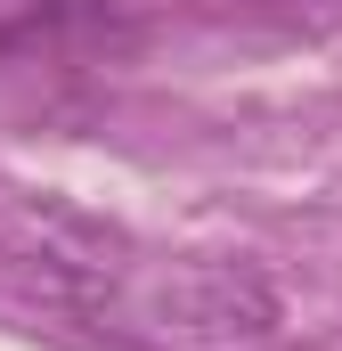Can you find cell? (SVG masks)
<instances>
[{
	"mask_svg": "<svg viewBox=\"0 0 342 351\" xmlns=\"http://www.w3.org/2000/svg\"><path fill=\"white\" fill-rule=\"evenodd\" d=\"M0 269L25 278L41 302H66V311H122V294H131L122 229L90 221L66 196L0 204Z\"/></svg>",
	"mask_w": 342,
	"mask_h": 351,
	"instance_id": "6da1fadb",
	"label": "cell"
},
{
	"mask_svg": "<svg viewBox=\"0 0 342 351\" xmlns=\"http://www.w3.org/2000/svg\"><path fill=\"white\" fill-rule=\"evenodd\" d=\"M122 311L171 351H261L285 327V302L253 262H179L131 286Z\"/></svg>",
	"mask_w": 342,
	"mask_h": 351,
	"instance_id": "7a4b0ae2",
	"label": "cell"
},
{
	"mask_svg": "<svg viewBox=\"0 0 342 351\" xmlns=\"http://www.w3.org/2000/svg\"><path fill=\"white\" fill-rule=\"evenodd\" d=\"M310 8H342V0H310Z\"/></svg>",
	"mask_w": 342,
	"mask_h": 351,
	"instance_id": "3957f363",
	"label": "cell"
}]
</instances>
